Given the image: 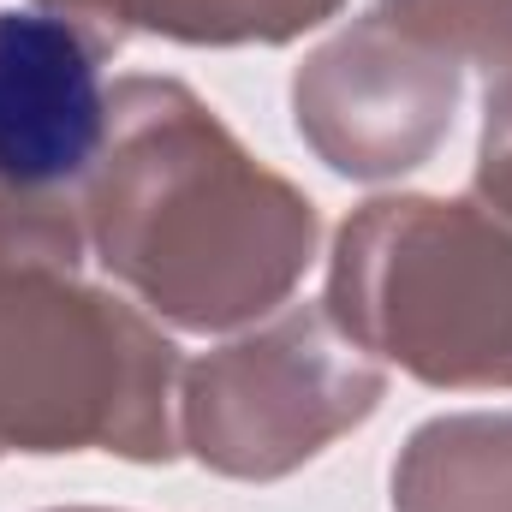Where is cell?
<instances>
[{
	"instance_id": "6da1fadb",
	"label": "cell",
	"mask_w": 512,
	"mask_h": 512,
	"mask_svg": "<svg viewBox=\"0 0 512 512\" xmlns=\"http://www.w3.org/2000/svg\"><path fill=\"white\" fill-rule=\"evenodd\" d=\"M96 149L102 72L90 42L54 12H0V185H72L90 173Z\"/></svg>"
}]
</instances>
